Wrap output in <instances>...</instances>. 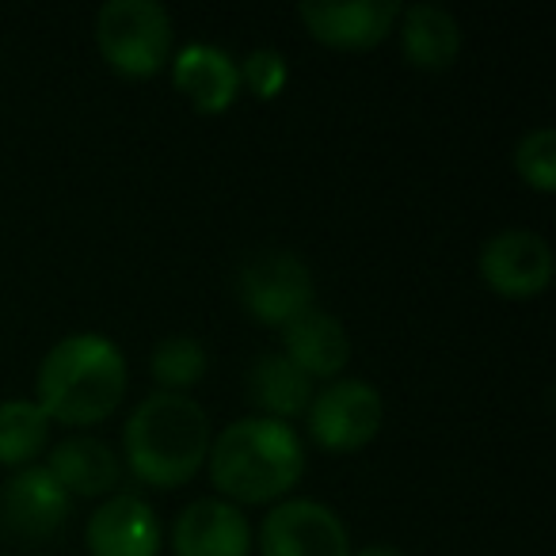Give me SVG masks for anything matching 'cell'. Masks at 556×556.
Masks as SVG:
<instances>
[{"label": "cell", "instance_id": "1", "mask_svg": "<svg viewBox=\"0 0 556 556\" xmlns=\"http://www.w3.org/2000/svg\"><path fill=\"white\" fill-rule=\"evenodd\" d=\"M217 500L237 507H263L287 500L305 477V442L290 424L244 416L222 427L206 454Z\"/></svg>", "mask_w": 556, "mask_h": 556}, {"label": "cell", "instance_id": "2", "mask_svg": "<svg viewBox=\"0 0 556 556\" xmlns=\"http://www.w3.org/2000/svg\"><path fill=\"white\" fill-rule=\"evenodd\" d=\"M130 370L118 351L100 332H73L47 351L35 374V404L50 424L96 427L123 404Z\"/></svg>", "mask_w": 556, "mask_h": 556}, {"label": "cell", "instance_id": "3", "mask_svg": "<svg viewBox=\"0 0 556 556\" xmlns=\"http://www.w3.org/2000/svg\"><path fill=\"white\" fill-rule=\"evenodd\" d=\"M210 416L187 393H149L134 404L123 427V457L149 488L176 492L191 484L210 454Z\"/></svg>", "mask_w": 556, "mask_h": 556}, {"label": "cell", "instance_id": "4", "mask_svg": "<svg viewBox=\"0 0 556 556\" xmlns=\"http://www.w3.org/2000/svg\"><path fill=\"white\" fill-rule=\"evenodd\" d=\"M172 16L156 0H108L96 12V47L118 77H156L172 62Z\"/></svg>", "mask_w": 556, "mask_h": 556}, {"label": "cell", "instance_id": "5", "mask_svg": "<svg viewBox=\"0 0 556 556\" xmlns=\"http://www.w3.org/2000/svg\"><path fill=\"white\" fill-rule=\"evenodd\" d=\"M237 298L248 317H255L267 328H287L294 317L313 309V270L302 255L287 248H263L248 255L237 275Z\"/></svg>", "mask_w": 556, "mask_h": 556}, {"label": "cell", "instance_id": "6", "mask_svg": "<svg viewBox=\"0 0 556 556\" xmlns=\"http://www.w3.org/2000/svg\"><path fill=\"white\" fill-rule=\"evenodd\" d=\"M309 439L328 454H355L370 446L386 424V401L370 381L336 378L320 393H313V404L305 412Z\"/></svg>", "mask_w": 556, "mask_h": 556}, {"label": "cell", "instance_id": "7", "mask_svg": "<svg viewBox=\"0 0 556 556\" xmlns=\"http://www.w3.org/2000/svg\"><path fill=\"white\" fill-rule=\"evenodd\" d=\"M343 518L320 500H278L260 522V556H351Z\"/></svg>", "mask_w": 556, "mask_h": 556}, {"label": "cell", "instance_id": "8", "mask_svg": "<svg viewBox=\"0 0 556 556\" xmlns=\"http://www.w3.org/2000/svg\"><path fill=\"white\" fill-rule=\"evenodd\" d=\"M480 282L507 302L538 298L553 282V244L533 229H503L480 248Z\"/></svg>", "mask_w": 556, "mask_h": 556}, {"label": "cell", "instance_id": "9", "mask_svg": "<svg viewBox=\"0 0 556 556\" xmlns=\"http://www.w3.org/2000/svg\"><path fill=\"white\" fill-rule=\"evenodd\" d=\"M73 500L47 472V465H27L0 488V526L20 541H47L65 526Z\"/></svg>", "mask_w": 556, "mask_h": 556}, {"label": "cell", "instance_id": "10", "mask_svg": "<svg viewBox=\"0 0 556 556\" xmlns=\"http://www.w3.org/2000/svg\"><path fill=\"white\" fill-rule=\"evenodd\" d=\"M298 20L317 42L332 50H370L396 31L401 4L393 0H348V4H325L305 0L298 4Z\"/></svg>", "mask_w": 556, "mask_h": 556}, {"label": "cell", "instance_id": "11", "mask_svg": "<svg viewBox=\"0 0 556 556\" xmlns=\"http://www.w3.org/2000/svg\"><path fill=\"white\" fill-rule=\"evenodd\" d=\"M176 556H252V526L244 510L217 495L191 500L172 526Z\"/></svg>", "mask_w": 556, "mask_h": 556}, {"label": "cell", "instance_id": "12", "mask_svg": "<svg viewBox=\"0 0 556 556\" xmlns=\"http://www.w3.org/2000/svg\"><path fill=\"white\" fill-rule=\"evenodd\" d=\"M88 556H156L161 518L141 495L115 492L92 510L85 526Z\"/></svg>", "mask_w": 556, "mask_h": 556}, {"label": "cell", "instance_id": "13", "mask_svg": "<svg viewBox=\"0 0 556 556\" xmlns=\"http://www.w3.org/2000/svg\"><path fill=\"white\" fill-rule=\"evenodd\" d=\"M172 85L199 115H222L240 96L237 58L214 42H191L172 58Z\"/></svg>", "mask_w": 556, "mask_h": 556}, {"label": "cell", "instance_id": "14", "mask_svg": "<svg viewBox=\"0 0 556 556\" xmlns=\"http://www.w3.org/2000/svg\"><path fill=\"white\" fill-rule=\"evenodd\" d=\"M47 472L80 500H108L123 484V457L96 434H70L47 457Z\"/></svg>", "mask_w": 556, "mask_h": 556}, {"label": "cell", "instance_id": "15", "mask_svg": "<svg viewBox=\"0 0 556 556\" xmlns=\"http://www.w3.org/2000/svg\"><path fill=\"white\" fill-rule=\"evenodd\" d=\"M282 355L298 366L309 381H336L351 363V336L340 317L325 309H305L282 328Z\"/></svg>", "mask_w": 556, "mask_h": 556}, {"label": "cell", "instance_id": "16", "mask_svg": "<svg viewBox=\"0 0 556 556\" xmlns=\"http://www.w3.org/2000/svg\"><path fill=\"white\" fill-rule=\"evenodd\" d=\"M401 54L412 70L442 73L462 54V24L442 4H408L401 9Z\"/></svg>", "mask_w": 556, "mask_h": 556}, {"label": "cell", "instance_id": "17", "mask_svg": "<svg viewBox=\"0 0 556 556\" xmlns=\"http://www.w3.org/2000/svg\"><path fill=\"white\" fill-rule=\"evenodd\" d=\"M248 401L260 408L263 419L290 424V419L309 412L313 381L282 351H270V355L255 358L252 370H248Z\"/></svg>", "mask_w": 556, "mask_h": 556}, {"label": "cell", "instance_id": "18", "mask_svg": "<svg viewBox=\"0 0 556 556\" xmlns=\"http://www.w3.org/2000/svg\"><path fill=\"white\" fill-rule=\"evenodd\" d=\"M50 419L35 401H0V465L27 469L50 442Z\"/></svg>", "mask_w": 556, "mask_h": 556}, {"label": "cell", "instance_id": "19", "mask_svg": "<svg viewBox=\"0 0 556 556\" xmlns=\"http://www.w3.org/2000/svg\"><path fill=\"white\" fill-rule=\"evenodd\" d=\"M210 355L194 336H168L149 355V374L161 386V393H187L206 378Z\"/></svg>", "mask_w": 556, "mask_h": 556}, {"label": "cell", "instance_id": "20", "mask_svg": "<svg viewBox=\"0 0 556 556\" xmlns=\"http://www.w3.org/2000/svg\"><path fill=\"white\" fill-rule=\"evenodd\" d=\"M515 172L533 191L553 194L556 191V130L541 126V130L526 134L515 146Z\"/></svg>", "mask_w": 556, "mask_h": 556}, {"label": "cell", "instance_id": "21", "mask_svg": "<svg viewBox=\"0 0 556 556\" xmlns=\"http://www.w3.org/2000/svg\"><path fill=\"white\" fill-rule=\"evenodd\" d=\"M237 70H240V88H248L255 100H275V96H282V88L290 80L287 58L270 47L252 50L244 62H237Z\"/></svg>", "mask_w": 556, "mask_h": 556}, {"label": "cell", "instance_id": "22", "mask_svg": "<svg viewBox=\"0 0 556 556\" xmlns=\"http://www.w3.org/2000/svg\"><path fill=\"white\" fill-rule=\"evenodd\" d=\"M351 556H404L396 545H386V541H378V545H366V548H358V553H351Z\"/></svg>", "mask_w": 556, "mask_h": 556}]
</instances>
